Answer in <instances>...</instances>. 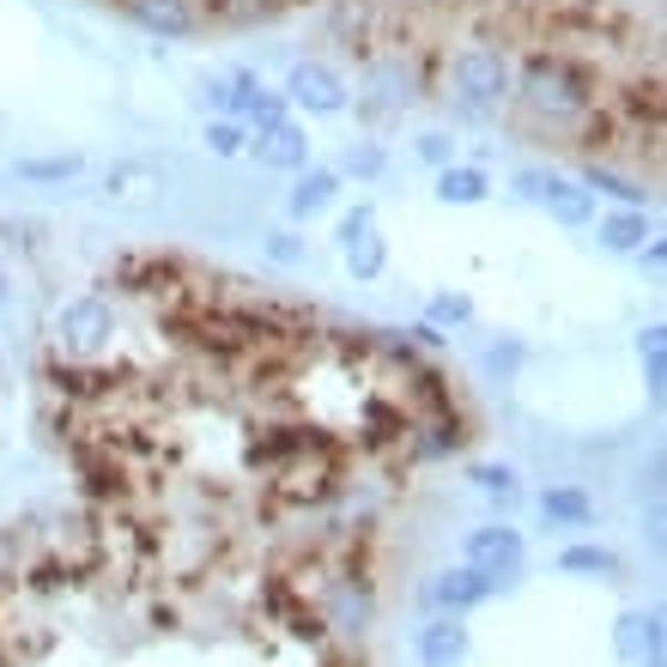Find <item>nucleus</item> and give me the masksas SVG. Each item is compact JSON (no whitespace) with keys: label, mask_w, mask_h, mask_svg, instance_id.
Here are the masks:
<instances>
[{"label":"nucleus","mask_w":667,"mask_h":667,"mask_svg":"<svg viewBox=\"0 0 667 667\" xmlns=\"http://www.w3.org/2000/svg\"><path fill=\"white\" fill-rule=\"evenodd\" d=\"M564 564H571V571H613V553H588L583 546V553H571Z\"/></svg>","instance_id":"obj_9"},{"label":"nucleus","mask_w":667,"mask_h":667,"mask_svg":"<svg viewBox=\"0 0 667 667\" xmlns=\"http://www.w3.org/2000/svg\"><path fill=\"white\" fill-rule=\"evenodd\" d=\"M461 649H468V632H461L455 619H443V625H431L425 637H419V656H425L431 667H449L461 656Z\"/></svg>","instance_id":"obj_4"},{"label":"nucleus","mask_w":667,"mask_h":667,"mask_svg":"<svg viewBox=\"0 0 667 667\" xmlns=\"http://www.w3.org/2000/svg\"><path fill=\"white\" fill-rule=\"evenodd\" d=\"M637 237H644V219H613V225H607V243H613V249H632Z\"/></svg>","instance_id":"obj_8"},{"label":"nucleus","mask_w":667,"mask_h":667,"mask_svg":"<svg viewBox=\"0 0 667 667\" xmlns=\"http://www.w3.org/2000/svg\"><path fill=\"white\" fill-rule=\"evenodd\" d=\"M468 558L492 564L485 576H497V571H516V564H522V541H516L510 529H480V534L468 541Z\"/></svg>","instance_id":"obj_1"},{"label":"nucleus","mask_w":667,"mask_h":667,"mask_svg":"<svg viewBox=\"0 0 667 667\" xmlns=\"http://www.w3.org/2000/svg\"><path fill=\"white\" fill-rule=\"evenodd\" d=\"M546 516H583V497H576V492H553V497H546Z\"/></svg>","instance_id":"obj_10"},{"label":"nucleus","mask_w":667,"mask_h":667,"mask_svg":"<svg viewBox=\"0 0 667 667\" xmlns=\"http://www.w3.org/2000/svg\"><path fill=\"white\" fill-rule=\"evenodd\" d=\"M480 176H473V171H455V176H443V195H455V201H480Z\"/></svg>","instance_id":"obj_6"},{"label":"nucleus","mask_w":667,"mask_h":667,"mask_svg":"<svg viewBox=\"0 0 667 667\" xmlns=\"http://www.w3.org/2000/svg\"><path fill=\"white\" fill-rule=\"evenodd\" d=\"M304 152H310V140H304L298 127L274 122V127H267V140L255 146V158H261V164H304Z\"/></svg>","instance_id":"obj_3"},{"label":"nucleus","mask_w":667,"mask_h":667,"mask_svg":"<svg viewBox=\"0 0 667 667\" xmlns=\"http://www.w3.org/2000/svg\"><path fill=\"white\" fill-rule=\"evenodd\" d=\"M213 146H219V152H237V127H213Z\"/></svg>","instance_id":"obj_11"},{"label":"nucleus","mask_w":667,"mask_h":667,"mask_svg":"<svg viewBox=\"0 0 667 667\" xmlns=\"http://www.w3.org/2000/svg\"><path fill=\"white\" fill-rule=\"evenodd\" d=\"M431 595H438V607H449V613H461V607H480L485 595H492V576L485 571H449L438 588H431Z\"/></svg>","instance_id":"obj_2"},{"label":"nucleus","mask_w":667,"mask_h":667,"mask_svg":"<svg viewBox=\"0 0 667 667\" xmlns=\"http://www.w3.org/2000/svg\"><path fill=\"white\" fill-rule=\"evenodd\" d=\"M328 188H334L328 176H310V183L298 188V201H291V207H298V213H316V207H322V201H328Z\"/></svg>","instance_id":"obj_7"},{"label":"nucleus","mask_w":667,"mask_h":667,"mask_svg":"<svg viewBox=\"0 0 667 667\" xmlns=\"http://www.w3.org/2000/svg\"><path fill=\"white\" fill-rule=\"evenodd\" d=\"M291 85H298V98H310L316 110H340V85H334L322 68H298V80H291Z\"/></svg>","instance_id":"obj_5"}]
</instances>
